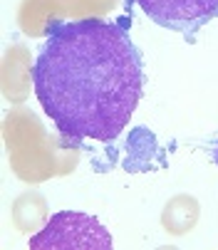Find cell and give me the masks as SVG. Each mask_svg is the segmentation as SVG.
Listing matches in <instances>:
<instances>
[{
    "label": "cell",
    "instance_id": "obj_1",
    "mask_svg": "<svg viewBox=\"0 0 218 250\" xmlns=\"http://www.w3.org/2000/svg\"><path fill=\"white\" fill-rule=\"evenodd\" d=\"M32 89L65 141H114L144 97V62L127 25L52 22L38 47Z\"/></svg>",
    "mask_w": 218,
    "mask_h": 250
},
{
    "label": "cell",
    "instance_id": "obj_2",
    "mask_svg": "<svg viewBox=\"0 0 218 250\" xmlns=\"http://www.w3.org/2000/svg\"><path fill=\"white\" fill-rule=\"evenodd\" d=\"M112 235L107 228L85 213L60 210L47 221V226L30 238L32 250H109Z\"/></svg>",
    "mask_w": 218,
    "mask_h": 250
},
{
    "label": "cell",
    "instance_id": "obj_3",
    "mask_svg": "<svg viewBox=\"0 0 218 250\" xmlns=\"http://www.w3.org/2000/svg\"><path fill=\"white\" fill-rule=\"evenodd\" d=\"M152 22L181 32L194 42L196 32L218 18V0H134Z\"/></svg>",
    "mask_w": 218,
    "mask_h": 250
},
{
    "label": "cell",
    "instance_id": "obj_4",
    "mask_svg": "<svg viewBox=\"0 0 218 250\" xmlns=\"http://www.w3.org/2000/svg\"><path fill=\"white\" fill-rule=\"evenodd\" d=\"M213 161H216V166H218V141H216V149H213Z\"/></svg>",
    "mask_w": 218,
    "mask_h": 250
}]
</instances>
